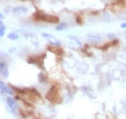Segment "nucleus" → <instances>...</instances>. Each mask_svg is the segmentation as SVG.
Masks as SVG:
<instances>
[{"mask_svg": "<svg viewBox=\"0 0 126 119\" xmlns=\"http://www.w3.org/2000/svg\"><path fill=\"white\" fill-rule=\"evenodd\" d=\"M33 19L35 21H42L45 23H50V24H56L59 23V17L55 16H50V15H45L41 11H37L36 13L33 14Z\"/></svg>", "mask_w": 126, "mask_h": 119, "instance_id": "1", "label": "nucleus"}, {"mask_svg": "<svg viewBox=\"0 0 126 119\" xmlns=\"http://www.w3.org/2000/svg\"><path fill=\"white\" fill-rule=\"evenodd\" d=\"M65 42L66 44H67V46L73 51L80 50L82 48V46H83L82 42L77 37L73 36V35H68L65 39Z\"/></svg>", "mask_w": 126, "mask_h": 119, "instance_id": "2", "label": "nucleus"}, {"mask_svg": "<svg viewBox=\"0 0 126 119\" xmlns=\"http://www.w3.org/2000/svg\"><path fill=\"white\" fill-rule=\"evenodd\" d=\"M46 98L52 103H61V98L59 96V92L57 91L56 87H51L46 94Z\"/></svg>", "mask_w": 126, "mask_h": 119, "instance_id": "3", "label": "nucleus"}, {"mask_svg": "<svg viewBox=\"0 0 126 119\" xmlns=\"http://www.w3.org/2000/svg\"><path fill=\"white\" fill-rule=\"evenodd\" d=\"M6 106H7L8 111L12 112L14 114H16V111L19 109L18 103L16 98H14L13 97H8L6 98Z\"/></svg>", "mask_w": 126, "mask_h": 119, "instance_id": "4", "label": "nucleus"}, {"mask_svg": "<svg viewBox=\"0 0 126 119\" xmlns=\"http://www.w3.org/2000/svg\"><path fill=\"white\" fill-rule=\"evenodd\" d=\"M42 37L48 43H50V45H55V46H60V47H61V41L57 39L55 36H53L52 34H47V33H42Z\"/></svg>", "mask_w": 126, "mask_h": 119, "instance_id": "5", "label": "nucleus"}, {"mask_svg": "<svg viewBox=\"0 0 126 119\" xmlns=\"http://www.w3.org/2000/svg\"><path fill=\"white\" fill-rule=\"evenodd\" d=\"M87 41L92 43V44H99L100 42H102V38L101 35L94 32H90L87 34Z\"/></svg>", "mask_w": 126, "mask_h": 119, "instance_id": "6", "label": "nucleus"}, {"mask_svg": "<svg viewBox=\"0 0 126 119\" xmlns=\"http://www.w3.org/2000/svg\"><path fill=\"white\" fill-rule=\"evenodd\" d=\"M0 91H1V94H8V95L11 96L15 95L13 87H11V86L5 84V82L3 81V80H1V82H0Z\"/></svg>", "mask_w": 126, "mask_h": 119, "instance_id": "7", "label": "nucleus"}, {"mask_svg": "<svg viewBox=\"0 0 126 119\" xmlns=\"http://www.w3.org/2000/svg\"><path fill=\"white\" fill-rule=\"evenodd\" d=\"M25 39L28 40L32 43V46H34V47H36V48L39 47L40 42H39V40H38V38L36 37V35L32 34H25Z\"/></svg>", "mask_w": 126, "mask_h": 119, "instance_id": "8", "label": "nucleus"}, {"mask_svg": "<svg viewBox=\"0 0 126 119\" xmlns=\"http://www.w3.org/2000/svg\"><path fill=\"white\" fill-rule=\"evenodd\" d=\"M14 15H16V16H24V15H26L28 13V9H27L25 6H16L12 10Z\"/></svg>", "mask_w": 126, "mask_h": 119, "instance_id": "9", "label": "nucleus"}, {"mask_svg": "<svg viewBox=\"0 0 126 119\" xmlns=\"http://www.w3.org/2000/svg\"><path fill=\"white\" fill-rule=\"evenodd\" d=\"M27 62L30 64H33V65H38L39 67L41 66V62H42V56H32L30 58H28Z\"/></svg>", "mask_w": 126, "mask_h": 119, "instance_id": "10", "label": "nucleus"}, {"mask_svg": "<svg viewBox=\"0 0 126 119\" xmlns=\"http://www.w3.org/2000/svg\"><path fill=\"white\" fill-rule=\"evenodd\" d=\"M0 71H1V74L4 78L7 79L9 77V69H8L7 64L5 62H1L0 63Z\"/></svg>", "mask_w": 126, "mask_h": 119, "instance_id": "11", "label": "nucleus"}, {"mask_svg": "<svg viewBox=\"0 0 126 119\" xmlns=\"http://www.w3.org/2000/svg\"><path fill=\"white\" fill-rule=\"evenodd\" d=\"M47 49L49 51H50L51 52H54L56 54H58V55H62L63 54V50L61 49L60 46H55V45H48Z\"/></svg>", "mask_w": 126, "mask_h": 119, "instance_id": "12", "label": "nucleus"}, {"mask_svg": "<svg viewBox=\"0 0 126 119\" xmlns=\"http://www.w3.org/2000/svg\"><path fill=\"white\" fill-rule=\"evenodd\" d=\"M68 27V23H66V22H63V23H60V24L56 26V31H63V30H66L67 28Z\"/></svg>", "mask_w": 126, "mask_h": 119, "instance_id": "13", "label": "nucleus"}, {"mask_svg": "<svg viewBox=\"0 0 126 119\" xmlns=\"http://www.w3.org/2000/svg\"><path fill=\"white\" fill-rule=\"evenodd\" d=\"M6 37H7V39L11 40V41H16V40H18L19 35L16 32H10Z\"/></svg>", "mask_w": 126, "mask_h": 119, "instance_id": "14", "label": "nucleus"}, {"mask_svg": "<svg viewBox=\"0 0 126 119\" xmlns=\"http://www.w3.org/2000/svg\"><path fill=\"white\" fill-rule=\"evenodd\" d=\"M5 29H6V27H5V25L2 22V20H1V21H0V36H1V37H3V36L5 35Z\"/></svg>", "mask_w": 126, "mask_h": 119, "instance_id": "15", "label": "nucleus"}, {"mask_svg": "<svg viewBox=\"0 0 126 119\" xmlns=\"http://www.w3.org/2000/svg\"><path fill=\"white\" fill-rule=\"evenodd\" d=\"M38 80H39L40 83H44V82H46V76L44 75V73L41 72V73L38 74Z\"/></svg>", "mask_w": 126, "mask_h": 119, "instance_id": "16", "label": "nucleus"}, {"mask_svg": "<svg viewBox=\"0 0 126 119\" xmlns=\"http://www.w3.org/2000/svg\"><path fill=\"white\" fill-rule=\"evenodd\" d=\"M104 20H105V21H106L107 23H110L111 20H112V19H111L110 15H109L108 13H106V12H105V13H104Z\"/></svg>", "mask_w": 126, "mask_h": 119, "instance_id": "17", "label": "nucleus"}, {"mask_svg": "<svg viewBox=\"0 0 126 119\" xmlns=\"http://www.w3.org/2000/svg\"><path fill=\"white\" fill-rule=\"evenodd\" d=\"M106 37H107L108 39L114 40V39H116V35H115V34H113V33H108L107 34H106Z\"/></svg>", "mask_w": 126, "mask_h": 119, "instance_id": "18", "label": "nucleus"}, {"mask_svg": "<svg viewBox=\"0 0 126 119\" xmlns=\"http://www.w3.org/2000/svg\"><path fill=\"white\" fill-rule=\"evenodd\" d=\"M76 21H77V24H82V20H81V19H80V17H79V16H77Z\"/></svg>", "mask_w": 126, "mask_h": 119, "instance_id": "19", "label": "nucleus"}, {"mask_svg": "<svg viewBox=\"0 0 126 119\" xmlns=\"http://www.w3.org/2000/svg\"><path fill=\"white\" fill-rule=\"evenodd\" d=\"M121 28H123V29H126V22H124V23H122V24H121Z\"/></svg>", "mask_w": 126, "mask_h": 119, "instance_id": "20", "label": "nucleus"}, {"mask_svg": "<svg viewBox=\"0 0 126 119\" xmlns=\"http://www.w3.org/2000/svg\"><path fill=\"white\" fill-rule=\"evenodd\" d=\"M16 47L10 48V49H9V52H10V53L14 52V51H16Z\"/></svg>", "mask_w": 126, "mask_h": 119, "instance_id": "21", "label": "nucleus"}, {"mask_svg": "<svg viewBox=\"0 0 126 119\" xmlns=\"http://www.w3.org/2000/svg\"><path fill=\"white\" fill-rule=\"evenodd\" d=\"M4 17H5V16H4V15H3V13L0 14V18H1V20H2V19L4 18Z\"/></svg>", "mask_w": 126, "mask_h": 119, "instance_id": "22", "label": "nucleus"}, {"mask_svg": "<svg viewBox=\"0 0 126 119\" xmlns=\"http://www.w3.org/2000/svg\"><path fill=\"white\" fill-rule=\"evenodd\" d=\"M124 38H125V40H126V31H125V33H124Z\"/></svg>", "mask_w": 126, "mask_h": 119, "instance_id": "23", "label": "nucleus"}]
</instances>
